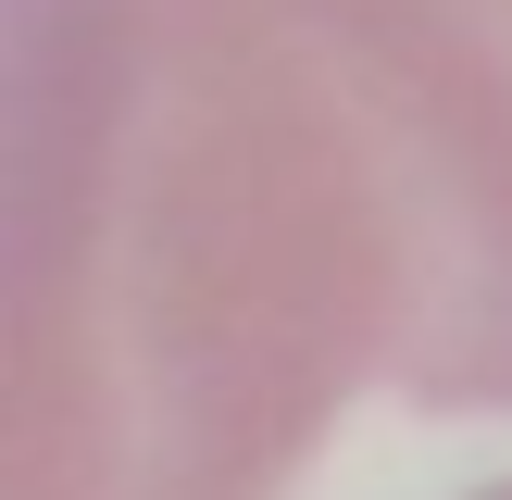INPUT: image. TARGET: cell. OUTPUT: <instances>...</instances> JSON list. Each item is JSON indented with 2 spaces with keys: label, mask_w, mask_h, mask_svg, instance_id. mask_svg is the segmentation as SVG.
I'll return each instance as SVG.
<instances>
[{
  "label": "cell",
  "mask_w": 512,
  "mask_h": 500,
  "mask_svg": "<svg viewBox=\"0 0 512 500\" xmlns=\"http://www.w3.org/2000/svg\"><path fill=\"white\" fill-rule=\"evenodd\" d=\"M388 300L238 0H0V500H288Z\"/></svg>",
  "instance_id": "6da1fadb"
},
{
  "label": "cell",
  "mask_w": 512,
  "mask_h": 500,
  "mask_svg": "<svg viewBox=\"0 0 512 500\" xmlns=\"http://www.w3.org/2000/svg\"><path fill=\"white\" fill-rule=\"evenodd\" d=\"M300 75L388 300V388L512 413V0H238Z\"/></svg>",
  "instance_id": "7a4b0ae2"
},
{
  "label": "cell",
  "mask_w": 512,
  "mask_h": 500,
  "mask_svg": "<svg viewBox=\"0 0 512 500\" xmlns=\"http://www.w3.org/2000/svg\"><path fill=\"white\" fill-rule=\"evenodd\" d=\"M463 500H512V475H500V488H463Z\"/></svg>",
  "instance_id": "3957f363"
}]
</instances>
